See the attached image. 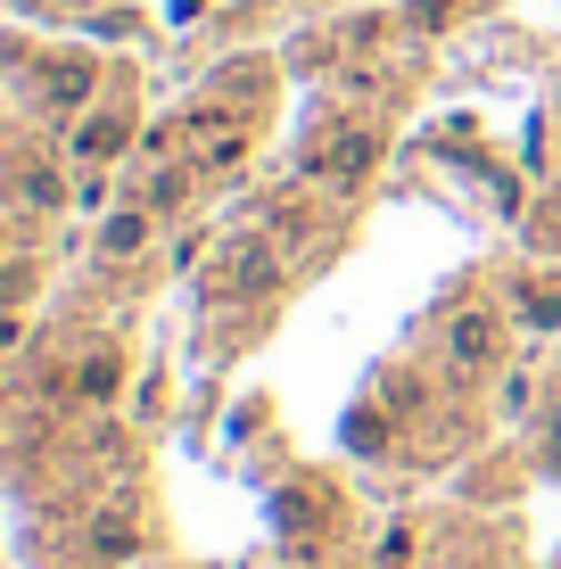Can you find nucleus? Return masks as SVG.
Returning <instances> with one entry per match:
<instances>
[{
    "instance_id": "obj_1",
    "label": "nucleus",
    "mask_w": 561,
    "mask_h": 569,
    "mask_svg": "<svg viewBox=\"0 0 561 569\" xmlns=\"http://www.w3.org/2000/svg\"><path fill=\"white\" fill-rule=\"evenodd\" d=\"M495 356V322L488 313H462L454 322V363H488Z\"/></svg>"
}]
</instances>
